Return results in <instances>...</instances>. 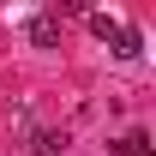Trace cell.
Returning <instances> with one entry per match:
<instances>
[{
  "instance_id": "5b68a950",
  "label": "cell",
  "mask_w": 156,
  "mask_h": 156,
  "mask_svg": "<svg viewBox=\"0 0 156 156\" xmlns=\"http://www.w3.org/2000/svg\"><path fill=\"white\" fill-rule=\"evenodd\" d=\"M114 24H120V18H114V12H90V30H96V36H102V42L114 36Z\"/></svg>"
},
{
  "instance_id": "6da1fadb",
  "label": "cell",
  "mask_w": 156,
  "mask_h": 156,
  "mask_svg": "<svg viewBox=\"0 0 156 156\" xmlns=\"http://www.w3.org/2000/svg\"><path fill=\"white\" fill-rule=\"evenodd\" d=\"M30 48H60V18H54V12L30 18Z\"/></svg>"
},
{
  "instance_id": "277c9868",
  "label": "cell",
  "mask_w": 156,
  "mask_h": 156,
  "mask_svg": "<svg viewBox=\"0 0 156 156\" xmlns=\"http://www.w3.org/2000/svg\"><path fill=\"white\" fill-rule=\"evenodd\" d=\"M30 156H66V132H30Z\"/></svg>"
},
{
  "instance_id": "3957f363",
  "label": "cell",
  "mask_w": 156,
  "mask_h": 156,
  "mask_svg": "<svg viewBox=\"0 0 156 156\" xmlns=\"http://www.w3.org/2000/svg\"><path fill=\"white\" fill-rule=\"evenodd\" d=\"M108 150H114V156H150L156 144H150V132H144V126H132V132L120 138V144H108Z\"/></svg>"
},
{
  "instance_id": "7a4b0ae2",
  "label": "cell",
  "mask_w": 156,
  "mask_h": 156,
  "mask_svg": "<svg viewBox=\"0 0 156 156\" xmlns=\"http://www.w3.org/2000/svg\"><path fill=\"white\" fill-rule=\"evenodd\" d=\"M108 48H114L120 60H138V48H144V36H138L132 24H114V36H108Z\"/></svg>"
}]
</instances>
